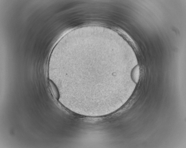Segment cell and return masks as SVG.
I'll use <instances>...</instances> for the list:
<instances>
[{
  "mask_svg": "<svg viewBox=\"0 0 186 148\" xmlns=\"http://www.w3.org/2000/svg\"><path fill=\"white\" fill-rule=\"evenodd\" d=\"M48 82L49 87L52 95L56 99L58 100L59 97V94L57 87L51 80H49Z\"/></svg>",
  "mask_w": 186,
  "mask_h": 148,
  "instance_id": "cell-1",
  "label": "cell"
}]
</instances>
